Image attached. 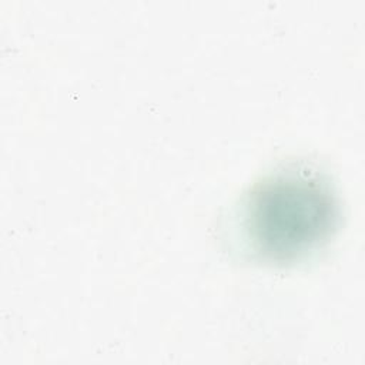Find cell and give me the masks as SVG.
Instances as JSON below:
<instances>
[{
    "instance_id": "1",
    "label": "cell",
    "mask_w": 365,
    "mask_h": 365,
    "mask_svg": "<svg viewBox=\"0 0 365 365\" xmlns=\"http://www.w3.org/2000/svg\"><path fill=\"white\" fill-rule=\"evenodd\" d=\"M244 225L251 248L268 262H292L325 244L339 205L322 177L285 170L258 182L247 198Z\"/></svg>"
}]
</instances>
